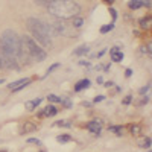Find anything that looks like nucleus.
<instances>
[{"label": "nucleus", "instance_id": "obj_24", "mask_svg": "<svg viewBox=\"0 0 152 152\" xmlns=\"http://www.w3.org/2000/svg\"><path fill=\"white\" fill-rule=\"evenodd\" d=\"M28 143H34V145H40L41 142L38 138H28Z\"/></svg>", "mask_w": 152, "mask_h": 152}, {"label": "nucleus", "instance_id": "obj_26", "mask_svg": "<svg viewBox=\"0 0 152 152\" xmlns=\"http://www.w3.org/2000/svg\"><path fill=\"white\" fill-rule=\"evenodd\" d=\"M149 88H151V85H146V87H143L142 90H140V93H142V94H145L146 91H149Z\"/></svg>", "mask_w": 152, "mask_h": 152}, {"label": "nucleus", "instance_id": "obj_19", "mask_svg": "<svg viewBox=\"0 0 152 152\" xmlns=\"http://www.w3.org/2000/svg\"><path fill=\"white\" fill-rule=\"evenodd\" d=\"M55 125H56V126H64V128H70V126H72V123H69V122H66V120H59V122H56Z\"/></svg>", "mask_w": 152, "mask_h": 152}, {"label": "nucleus", "instance_id": "obj_28", "mask_svg": "<svg viewBox=\"0 0 152 152\" xmlns=\"http://www.w3.org/2000/svg\"><path fill=\"white\" fill-rule=\"evenodd\" d=\"M104 97H105V96H97V97L94 99V102H102V100H104Z\"/></svg>", "mask_w": 152, "mask_h": 152}, {"label": "nucleus", "instance_id": "obj_18", "mask_svg": "<svg viewBox=\"0 0 152 152\" xmlns=\"http://www.w3.org/2000/svg\"><path fill=\"white\" fill-rule=\"evenodd\" d=\"M72 20H73V26H75V28H81V26H82V23H84L81 17H73Z\"/></svg>", "mask_w": 152, "mask_h": 152}, {"label": "nucleus", "instance_id": "obj_27", "mask_svg": "<svg viewBox=\"0 0 152 152\" xmlns=\"http://www.w3.org/2000/svg\"><path fill=\"white\" fill-rule=\"evenodd\" d=\"M142 5H145L146 8H151V0H143V2H142Z\"/></svg>", "mask_w": 152, "mask_h": 152}, {"label": "nucleus", "instance_id": "obj_6", "mask_svg": "<svg viewBox=\"0 0 152 152\" xmlns=\"http://www.w3.org/2000/svg\"><path fill=\"white\" fill-rule=\"evenodd\" d=\"M37 129V125L34 122H24L23 128H21V134H28V132H32Z\"/></svg>", "mask_w": 152, "mask_h": 152}, {"label": "nucleus", "instance_id": "obj_8", "mask_svg": "<svg viewBox=\"0 0 152 152\" xmlns=\"http://www.w3.org/2000/svg\"><path fill=\"white\" fill-rule=\"evenodd\" d=\"M56 113H58L56 107H53V105H49V107H46V108H44V111L40 114V116H47V117H52V116H55Z\"/></svg>", "mask_w": 152, "mask_h": 152}, {"label": "nucleus", "instance_id": "obj_3", "mask_svg": "<svg viewBox=\"0 0 152 152\" xmlns=\"http://www.w3.org/2000/svg\"><path fill=\"white\" fill-rule=\"evenodd\" d=\"M0 47H2L3 53L15 56L20 47V37L17 35V32L12 29L3 31L2 37H0Z\"/></svg>", "mask_w": 152, "mask_h": 152}, {"label": "nucleus", "instance_id": "obj_31", "mask_svg": "<svg viewBox=\"0 0 152 152\" xmlns=\"http://www.w3.org/2000/svg\"><path fill=\"white\" fill-rule=\"evenodd\" d=\"M131 75H132V70H131V69H128V70H126V76H128V78H129Z\"/></svg>", "mask_w": 152, "mask_h": 152}, {"label": "nucleus", "instance_id": "obj_34", "mask_svg": "<svg viewBox=\"0 0 152 152\" xmlns=\"http://www.w3.org/2000/svg\"><path fill=\"white\" fill-rule=\"evenodd\" d=\"M104 2H107V3H111V2H113V0H104Z\"/></svg>", "mask_w": 152, "mask_h": 152}, {"label": "nucleus", "instance_id": "obj_30", "mask_svg": "<svg viewBox=\"0 0 152 152\" xmlns=\"http://www.w3.org/2000/svg\"><path fill=\"white\" fill-rule=\"evenodd\" d=\"M123 102H125V104H129V102H131V96H126V99L123 100Z\"/></svg>", "mask_w": 152, "mask_h": 152}, {"label": "nucleus", "instance_id": "obj_25", "mask_svg": "<svg viewBox=\"0 0 152 152\" xmlns=\"http://www.w3.org/2000/svg\"><path fill=\"white\" fill-rule=\"evenodd\" d=\"M58 67H59V64H53L52 67H49V70H47V75H50V73H52L53 70H56Z\"/></svg>", "mask_w": 152, "mask_h": 152}, {"label": "nucleus", "instance_id": "obj_35", "mask_svg": "<svg viewBox=\"0 0 152 152\" xmlns=\"http://www.w3.org/2000/svg\"><path fill=\"white\" fill-rule=\"evenodd\" d=\"M3 82H5V79H0V85H2Z\"/></svg>", "mask_w": 152, "mask_h": 152}, {"label": "nucleus", "instance_id": "obj_21", "mask_svg": "<svg viewBox=\"0 0 152 152\" xmlns=\"http://www.w3.org/2000/svg\"><path fill=\"white\" fill-rule=\"evenodd\" d=\"M149 21H151V18H149V17H148V18H142L140 26H142V28H148V26H149Z\"/></svg>", "mask_w": 152, "mask_h": 152}, {"label": "nucleus", "instance_id": "obj_22", "mask_svg": "<svg viewBox=\"0 0 152 152\" xmlns=\"http://www.w3.org/2000/svg\"><path fill=\"white\" fill-rule=\"evenodd\" d=\"M131 132H132V135H137L138 132H140V126H138V125L131 126Z\"/></svg>", "mask_w": 152, "mask_h": 152}, {"label": "nucleus", "instance_id": "obj_11", "mask_svg": "<svg viewBox=\"0 0 152 152\" xmlns=\"http://www.w3.org/2000/svg\"><path fill=\"white\" fill-rule=\"evenodd\" d=\"M122 59H123V53L119 52V50H116V52H113V53H111V61H114V62H120Z\"/></svg>", "mask_w": 152, "mask_h": 152}, {"label": "nucleus", "instance_id": "obj_2", "mask_svg": "<svg viewBox=\"0 0 152 152\" xmlns=\"http://www.w3.org/2000/svg\"><path fill=\"white\" fill-rule=\"evenodd\" d=\"M50 15H53L59 20H72L73 17H78L81 12V6L73 0H55L47 6Z\"/></svg>", "mask_w": 152, "mask_h": 152}, {"label": "nucleus", "instance_id": "obj_33", "mask_svg": "<svg viewBox=\"0 0 152 152\" xmlns=\"http://www.w3.org/2000/svg\"><path fill=\"white\" fill-rule=\"evenodd\" d=\"M113 85H114V82H107L105 84V87H113Z\"/></svg>", "mask_w": 152, "mask_h": 152}, {"label": "nucleus", "instance_id": "obj_4", "mask_svg": "<svg viewBox=\"0 0 152 152\" xmlns=\"http://www.w3.org/2000/svg\"><path fill=\"white\" fill-rule=\"evenodd\" d=\"M20 40H21V43L24 44V47H26V52H28L29 58L35 59L37 62H41V61L46 59V56H47L46 50H44L40 44H38L32 37H29V35H23Z\"/></svg>", "mask_w": 152, "mask_h": 152}, {"label": "nucleus", "instance_id": "obj_5", "mask_svg": "<svg viewBox=\"0 0 152 152\" xmlns=\"http://www.w3.org/2000/svg\"><path fill=\"white\" fill-rule=\"evenodd\" d=\"M87 128L90 129L94 135H99V134H100V131H102V125H100V122H99V120H91L90 123L87 125Z\"/></svg>", "mask_w": 152, "mask_h": 152}, {"label": "nucleus", "instance_id": "obj_7", "mask_svg": "<svg viewBox=\"0 0 152 152\" xmlns=\"http://www.w3.org/2000/svg\"><path fill=\"white\" fill-rule=\"evenodd\" d=\"M24 84H31V79L29 78H23V79H18L15 82H11L8 87L11 88V90H15V88H18L20 85H24Z\"/></svg>", "mask_w": 152, "mask_h": 152}, {"label": "nucleus", "instance_id": "obj_14", "mask_svg": "<svg viewBox=\"0 0 152 152\" xmlns=\"http://www.w3.org/2000/svg\"><path fill=\"white\" fill-rule=\"evenodd\" d=\"M113 29H114V23L105 24V26L100 28V34H107V32H110V31H113Z\"/></svg>", "mask_w": 152, "mask_h": 152}, {"label": "nucleus", "instance_id": "obj_15", "mask_svg": "<svg viewBox=\"0 0 152 152\" xmlns=\"http://www.w3.org/2000/svg\"><path fill=\"white\" fill-rule=\"evenodd\" d=\"M56 140H58L59 143H67V142H70V140H72V137L64 134V135H58V137H56Z\"/></svg>", "mask_w": 152, "mask_h": 152}, {"label": "nucleus", "instance_id": "obj_9", "mask_svg": "<svg viewBox=\"0 0 152 152\" xmlns=\"http://www.w3.org/2000/svg\"><path fill=\"white\" fill-rule=\"evenodd\" d=\"M90 79H82V81H79L78 84H76V87H75V91H81V90H84V88H88L90 87Z\"/></svg>", "mask_w": 152, "mask_h": 152}, {"label": "nucleus", "instance_id": "obj_10", "mask_svg": "<svg viewBox=\"0 0 152 152\" xmlns=\"http://www.w3.org/2000/svg\"><path fill=\"white\" fill-rule=\"evenodd\" d=\"M41 100H43L41 97H38V99H35V100H31V102H26V108H28L29 111H34V110H35L38 105L41 104Z\"/></svg>", "mask_w": 152, "mask_h": 152}, {"label": "nucleus", "instance_id": "obj_17", "mask_svg": "<svg viewBox=\"0 0 152 152\" xmlns=\"http://www.w3.org/2000/svg\"><path fill=\"white\" fill-rule=\"evenodd\" d=\"M52 2H55V0H35V3L37 5H40V6H49L50 3H52Z\"/></svg>", "mask_w": 152, "mask_h": 152}, {"label": "nucleus", "instance_id": "obj_29", "mask_svg": "<svg viewBox=\"0 0 152 152\" xmlns=\"http://www.w3.org/2000/svg\"><path fill=\"white\" fill-rule=\"evenodd\" d=\"M110 12H111L113 18H116V17H117V14H116V11H114V9H110Z\"/></svg>", "mask_w": 152, "mask_h": 152}, {"label": "nucleus", "instance_id": "obj_1", "mask_svg": "<svg viewBox=\"0 0 152 152\" xmlns=\"http://www.w3.org/2000/svg\"><path fill=\"white\" fill-rule=\"evenodd\" d=\"M28 29L31 31L34 40L37 43H40L44 49L52 47V38L58 37L52 24H49L43 20H38L35 17L28 18Z\"/></svg>", "mask_w": 152, "mask_h": 152}, {"label": "nucleus", "instance_id": "obj_12", "mask_svg": "<svg viewBox=\"0 0 152 152\" xmlns=\"http://www.w3.org/2000/svg\"><path fill=\"white\" fill-rule=\"evenodd\" d=\"M142 5V0H129V3H128V8L129 9H138Z\"/></svg>", "mask_w": 152, "mask_h": 152}, {"label": "nucleus", "instance_id": "obj_36", "mask_svg": "<svg viewBox=\"0 0 152 152\" xmlns=\"http://www.w3.org/2000/svg\"><path fill=\"white\" fill-rule=\"evenodd\" d=\"M0 152H6V151H0Z\"/></svg>", "mask_w": 152, "mask_h": 152}, {"label": "nucleus", "instance_id": "obj_23", "mask_svg": "<svg viewBox=\"0 0 152 152\" xmlns=\"http://www.w3.org/2000/svg\"><path fill=\"white\" fill-rule=\"evenodd\" d=\"M111 131L117 132V135H122V128H120V126H113V128H111Z\"/></svg>", "mask_w": 152, "mask_h": 152}, {"label": "nucleus", "instance_id": "obj_20", "mask_svg": "<svg viewBox=\"0 0 152 152\" xmlns=\"http://www.w3.org/2000/svg\"><path fill=\"white\" fill-rule=\"evenodd\" d=\"M59 99H61V97H58V96H55V94H49V96H47L49 102H59Z\"/></svg>", "mask_w": 152, "mask_h": 152}, {"label": "nucleus", "instance_id": "obj_16", "mask_svg": "<svg viewBox=\"0 0 152 152\" xmlns=\"http://www.w3.org/2000/svg\"><path fill=\"white\" fill-rule=\"evenodd\" d=\"M140 146L145 148V149H149V148H151V138H149V137L143 138V140L140 142Z\"/></svg>", "mask_w": 152, "mask_h": 152}, {"label": "nucleus", "instance_id": "obj_13", "mask_svg": "<svg viewBox=\"0 0 152 152\" xmlns=\"http://www.w3.org/2000/svg\"><path fill=\"white\" fill-rule=\"evenodd\" d=\"M88 50H90V47H88V46H81V47H78V50H75V55H84V53H88Z\"/></svg>", "mask_w": 152, "mask_h": 152}, {"label": "nucleus", "instance_id": "obj_32", "mask_svg": "<svg viewBox=\"0 0 152 152\" xmlns=\"http://www.w3.org/2000/svg\"><path fill=\"white\" fill-rule=\"evenodd\" d=\"M146 102H149V96H146V97L142 100V104H146Z\"/></svg>", "mask_w": 152, "mask_h": 152}]
</instances>
